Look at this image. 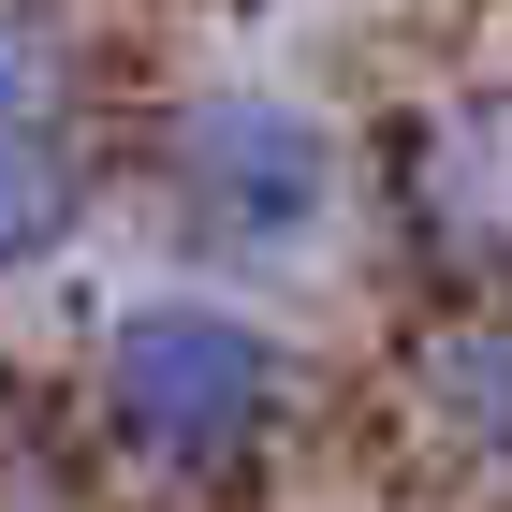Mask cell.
Returning a JSON list of instances; mask_svg holds the SVG:
<instances>
[{"instance_id": "1", "label": "cell", "mask_w": 512, "mask_h": 512, "mask_svg": "<svg viewBox=\"0 0 512 512\" xmlns=\"http://www.w3.org/2000/svg\"><path fill=\"white\" fill-rule=\"evenodd\" d=\"M88 410L132 469L161 483H235L264 469L293 410H308V352L293 322L249 308L235 278H161V293H118L103 337H88Z\"/></svg>"}, {"instance_id": "2", "label": "cell", "mask_w": 512, "mask_h": 512, "mask_svg": "<svg viewBox=\"0 0 512 512\" xmlns=\"http://www.w3.org/2000/svg\"><path fill=\"white\" fill-rule=\"evenodd\" d=\"M161 220L205 278H278L352 220V132L264 74H220L161 118Z\"/></svg>"}, {"instance_id": "3", "label": "cell", "mask_w": 512, "mask_h": 512, "mask_svg": "<svg viewBox=\"0 0 512 512\" xmlns=\"http://www.w3.org/2000/svg\"><path fill=\"white\" fill-rule=\"evenodd\" d=\"M410 425L439 439V469L512 483V293H454L410 337Z\"/></svg>"}, {"instance_id": "4", "label": "cell", "mask_w": 512, "mask_h": 512, "mask_svg": "<svg viewBox=\"0 0 512 512\" xmlns=\"http://www.w3.org/2000/svg\"><path fill=\"white\" fill-rule=\"evenodd\" d=\"M410 220L439 264H512V118H425L410 132Z\"/></svg>"}, {"instance_id": "5", "label": "cell", "mask_w": 512, "mask_h": 512, "mask_svg": "<svg viewBox=\"0 0 512 512\" xmlns=\"http://www.w3.org/2000/svg\"><path fill=\"white\" fill-rule=\"evenodd\" d=\"M103 205V132L88 118H0V278L59 264Z\"/></svg>"}, {"instance_id": "6", "label": "cell", "mask_w": 512, "mask_h": 512, "mask_svg": "<svg viewBox=\"0 0 512 512\" xmlns=\"http://www.w3.org/2000/svg\"><path fill=\"white\" fill-rule=\"evenodd\" d=\"M0 118H103V59L74 0H0Z\"/></svg>"}]
</instances>
